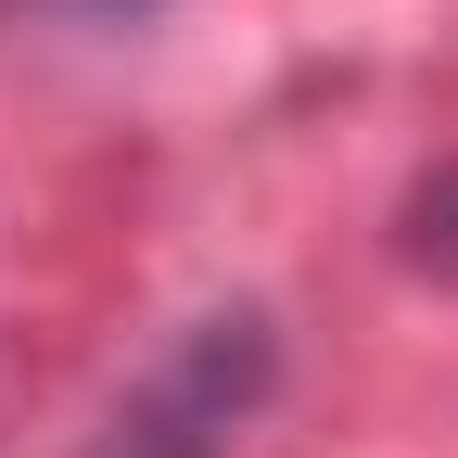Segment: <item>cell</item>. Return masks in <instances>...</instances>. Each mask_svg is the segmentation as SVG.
Wrapping results in <instances>:
<instances>
[{
    "mask_svg": "<svg viewBox=\"0 0 458 458\" xmlns=\"http://www.w3.org/2000/svg\"><path fill=\"white\" fill-rule=\"evenodd\" d=\"M267 369H280V344H267L255 306L191 318V344L128 394V408H114V445H102V458H229V433L255 420Z\"/></svg>",
    "mask_w": 458,
    "mask_h": 458,
    "instance_id": "obj_1",
    "label": "cell"
},
{
    "mask_svg": "<svg viewBox=\"0 0 458 458\" xmlns=\"http://www.w3.org/2000/svg\"><path fill=\"white\" fill-rule=\"evenodd\" d=\"M394 255H408V280L458 293V153L408 179V204H394Z\"/></svg>",
    "mask_w": 458,
    "mask_h": 458,
    "instance_id": "obj_2",
    "label": "cell"
}]
</instances>
